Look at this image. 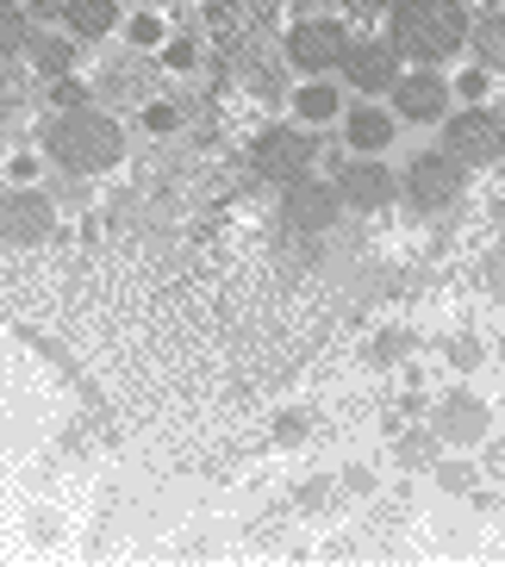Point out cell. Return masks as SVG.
<instances>
[{
	"mask_svg": "<svg viewBox=\"0 0 505 567\" xmlns=\"http://www.w3.org/2000/svg\"><path fill=\"white\" fill-rule=\"evenodd\" d=\"M44 151L63 175H106V168L125 156V132H118V118L101 113V106H69V113L51 118V132H44Z\"/></svg>",
	"mask_w": 505,
	"mask_h": 567,
	"instance_id": "6da1fadb",
	"label": "cell"
},
{
	"mask_svg": "<svg viewBox=\"0 0 505 567\" xmlns=\"http://www.w3.org/2000/svg\"><path fill=\"white\" fill-rule=\"evenodd\" d=\"M393 56L437 69L443 56H455L468 44V7L462 0H400L393 7Z\"/></svg>",
	"mask_w": 505,
	"mask_h": 567,
	"instance_id": "7a4b0ae2",
	"label": "cell"
},
{
	"mask_svg": "<svg viewBox=\"0 0 505 567\" xmlns=\"http://www.w3.org/2000/svg\"><path fill=\"white\" fill-rule=\"evenodd\" d=\"M443 151L462 168H493L505 156V118L487 113V106H468V113L443 118Z\"/></svg>",
	"mask_w": 505,
	"mask_h": 567,
	"instance_id": "3957f363",
	"label": "cell"
},
{
	"mask_svg": "<svg viewBox=\"0 0 505 567\" xmlns=\"http://www.w3.org/2000/svg\"><path fill=\"white\" fill-rule=\"evenodd\" d=\"M462 187H468V168L455 163L450 151H424L405 168V200L419 206V213H450L462 200Z\"/></svg>",
	"mask_w": 505,
	"mask_h": 567,
	"instance_id": "277c9868",
	"label": "cell"
},
{
	"mask_svg": "<svg viewBox=\"0 0 505 567\" xmlns=\"http://www.w3.org/2000/svg\"><path fill=\"white\" fill-rule=\"evenodd\" d=\"M56 225V206L44 187H7L0 194V244H13V250H32L44 244Z\"/></svg>",
	"mask_w": 505,
	"mask_h": 567,
	"instance_id": "5b68a950",
	"label": "cell"
},
{
	"mask_svg": "<svg viewBox=\"0 0 505 567\" xmlns=\"http://www.w3.org/2000/svg\"><path fill=\"white\" fill-rule=\"evenodd\" d=\"M343 51H350V38H343L337 19H306V25L287 32V63L300 69V75H331V69H343Z\"/></svg>",
	"mask_w": 505,
	"mask_h": 567,
	"instance_id": "8992f818",
	"label": "cell"
},
{
	"mask_svg": "<svg viewBox=\"0 0 505 567\" xmlns=\"http://www.w3.org/2000/svg\"><path fill=\"white\" fill-rule=\"evenodd\" d=\"M256 175H269V182H300V175H306V168H312V156H319V151H312V137H306V132H293V125H275V132H262V137H256Z\"/></svg>",
	"mask_w": 505,
	"mask_h": 567,
	"instance_id": "52a82bcc",
	"label": "cell"
},
{
	"mask_svg": "<svg viewBox=\"0 0 505 567\" xmlns=\"http://www.w3.org/2000/svg\"><path fill=\"white\" fill-rule=\"evenodd\" d=\"M431 431H437L443 443H487L493 405L481 400V393H468V386H455V393H443V400H437V412H431Z\"/></svg>",
	"mask_w": 505,
	"mask_h": 567,
	"instance_id": "ba28073f",
	"label": "cell"
},
{
	"mask_svg": "<svg viewBox=\"0 0 505 567\" xmlns=\"http://www.w3.org/2000/svg\"><path fill=\"white\" fill-rule=\"evenodd\" d=\"M337 200L350 206V213H381V206H393V175L374 156H355V163L337 168Z\"/></svg>",
	"mask_w": 505,
	"mask_h": 567,
	"instance_id": "9c48e42d",
	"label": "cell"
},
{
	"mask_svg": "<svg viewBox=\"0 0 505 567\" xmlns=\"http://www.w3.org/2000/svg\"><path fill=\"white\" fill-rule=\"evenodd\" d=\"M450 113V82L437 69H419V75H400L393 82V118H412V125H437Z\"/></svg>",
	"mask_w": 505,
	"mask_h": 567,
	"instance_id": "30bf717a",
	"label": "cell"
},
{
	"mask_svg": "<svg viewBox=\"0 0 505 567\" xmlns=\"http://www.w3.org/2000/svg\"><path fill=\"white\" fill-rule=\"evenodd\" d=\"M94 94H101L106 106H137V101H151L156 94V63L151 56H106L101 69V82H94Z\"/></svg>",
	"mask_w": 505,
	"mask_h": 567,
	"instance_id": "8fae6325",
	"label": "cell"
},
{
	"mask_svg": "<svg viewBox=\"0 0 505 567\" xmlns=\"http://www.w3.org/2000/svg\"><path fill=\"white\" fill-rule=\"evenodd\" d=\"M337 213H343V200H337V187L324 182H287V200H281V218H287V231H331Z\"/></svg>",
	"mask_w": 505,
	"mask_h": 567,
	"instance_id": "7c38bea8",
	"label": "cell"
},
{
	"mask_svg": "<svg viewBox=\"0 0 505 567\" xmlns=\"http://www.w3.org/2000/svg\"><path fill=\"white\" fill-rule=\"evenodd\" d=\"M343 75H350V87H362V94H393V82H400V56H393V44L362 38V44L343 51Z\"/></svg>",
	"mask_w": 505,
	"mask_h": 567,
	"instance_id": "4fadbf2b",
	"label": "cell"
},
{
	"mask_svg": "<svg viewBox=\"0 0 505 567\" xmlns=\"http://www.w3.org/2000/svg\"><path fill=\"white\" fill-rule=\"evenodd\" d=\"M393 132H400V118H393L388 106H350V118H343V137H350V151H355V156L388 151Z\"/></svg>",
	"mask_w": 505,
	"mask_h": 567,
	"instance_id": "5bb4252c",
	"label": "cell"
},
{
	"mask_svg": "<svg viewBox=\"0 0 505 567\" xmlns=\"http://www.w3.org/2000/svg\"><path fill=\"white\" fill-rule=\"evenodd\" d=\"M63 25L75 38H106L118 25V0H63Z\"/></svg>",
	"mask_w": 505,
	"mask_h": 567,
	"instance_id": "9a60e30c",
	"label": "cell"
},
{
	"mask_svg": "<svg viewBox=\"0 0 505 567\" xmlns=\"http://www.w3.org/2000/svg\"><path fill=\"white\" fill-rule=\"evenodd\" d=\"M474 56H481L487 75H505V7L474 19Z\"/></svg>",
	"mask_w": 505,
	"mask_h": 567,
	"instance_id": "2e32d148",
	"label": "cell"
},
{
	"mask_svg": "<svg viewBox=\"0 0 505 567\" xmlns=\"http://www.w3.org/2000/svg\"><path fill=\"white\" fill-rule=\"evenodd\" d=\"M25 56H32V69H38V75H51V82H63L69 69H75V51H69V38H44V32H32V38H25Z\"/></svg>",
	"mask_w": 505,
	"mask_h": 567,
	"instance_id": "e0dca14e",
	"label": "cell"
},
{
	"mask_svg": "<svg viewBox=\"0 0 505 567\" xmlns=\"http://www.w3.org/2000/svg\"><path fill=\"white\" fill-rule=\"evenodd\" d=\"M437 443H443L437 431H405L400 443H393V462L412 467V474H424V467H437Z\"/></svg>",
	"mask_w": 505,
	"mask_h": 567,
	"instance_id": "ac0fdd59",
	"label": "cell"
},
{
	"mask_svg": "<svg viewBox=\"0 0 505 567\" xmlns=\"http://www.w3.org/2000/svg\"><path fill=\"white\" fill-rule=\"evenodd\" d=\"M337 106H343V101H337L331 82H306L300 94H293V113H300L306 125H324V118H337Z\"/></svg>",
	"mask_w": 505,
	"mask_h": 567,
	"instance_id": "d6986e66",
	"label": "cell"
},
{
	"mask_svg": "<svg viewBox=\"0 0 505 567\" xmlns=\"http://www.w3.org/2000/svg\"><path fill=\"white\" fill-rule=\"evenodd\" d=\"M405 350H412V331H400V324H393V331H381L369 343V362L374 368H393V362H405Z\"/></svg>",
	"mask_w": 505,
	"mask_h": 567,
	"instance_id": "ffe728a7",
	"label": "cell"
},
{
	"mask_svg": "<svg viewBox=\"0 0 505 567\" xmlns=\"http://www.w3.org/2000/svg\"><path fill=\"white\" fill-rule=\"evenodd\" d=\"M25 44V13L13 0H0V63H13V51Z\"/></svg>",
	"mask_w": 505,
	"mask_h": 567,
	"instance_id": "44dd1931",
	"label": "cell"
},
{
	"mask_svg": "<svg viewBox=\"0 0 505 567\" xmlns=\"http://www.w3.org/2000/svg\"><path fill=\"white\" fill-rule=\"evenodd\" d=\"M443 355H450V368H462V374H474V368L487 362L481 337H450V343H443Z\"/></svg>",
	"mask_w": 505,
	"mask_h": 567,
	"instance_id": "7402d4cb",
	"label": "cell"
},
{
	"mask_svg": "<svg viewBox=\"0 0 505 567\" xmlns=\"http://www.w3.org/2000/svg\"><path fill=\"white\" fill-rule=\"evenodd\" d=\"M13 106H25V69H19V63H0V118L13 113Z\"/></svg>",
	"mask_w": 505,
	"mask_h": 567,
	"instance_id": "603a6c76",
	"label": "cell"
},
{
	"mask_svg": "<svg viewBox=\"0 0 505 567\" xmlns=\"http://www.w3.org/2000/svg\"><path fill=\"white\" fill-rule=\"evenodd\" d=\"M431 474H437L443 493H474V481H481V474H474V462H437Z\"/></svg>",
	"mask_w": 505,
	"mask_h": 567,
	"instance_id": "cb8c5ba5",
	"label": "cell"
},
{
	"mask_svg": "<svg viewBox=\"0 0 505 567\" xmlns=\"http://www.w3.org/2000/svg\"><path fill=\"white\" fill-rule=\"evenodd\" d=\"M125 38H132V51H156V44H163V19H156V13H137L132 25H125Z\"/></svg>",
	"mask_w": 505,
	"mask_h": 567,
	"instance_id": "d4e9b609",
	"label": "cell"
},
{
	"mask_svg": "<svg viewBox=\"0 0 505 567\" xmlns=\"http://www.w3.org/2000/svg\"><path fill=\"white\" fill-rule=\"evenodd\" d=\"M481 287H487L493 300H505V250H487V256H481Z\"/></svg>",
	"mask_w": 505,
	"mask_h": 567,
	"instance_id": "484cf974",
	"label": "cell"
},
{
	"mask_svg": "<svg viewBox=\"0 0 505 567\" xmlns=\"http://www.w3.org/2000/svg\"><path fill=\"white\" fill-rule=\"evenodd\" d=\"M144 125H151V132H175V125H182V106H175V101H151V106H144Z\"/></svg>",
	"mask_w": 505,
	"mask_h": 567,
	"instance_id": "4316f807",
	"label": "cell"
},
{
	"mask_svg": "<svg viewBox=\"0 0 505 567\" xmlns=\"http://www.w3.org/2000/svg\"><path fill=\"white\" fill-rule=\"evenodd\" d=\"M300 512H331V481H306L300 486Z\"/></svg>",
	"mask_w": 505,
	"mask_h": 567,
	"instance_id": "83f0119b",
	"label": "cell"
},
{
	"mask_svg": "<svg viewBox=\"0 0 505 567\" xmlns=\"http://www.w3.org/2000/svg\"><path fill=\"white\" fill-rule=\"evenodd\" d=\"M51 101H56V106H63V113H69V106H87V87H82V82H75V75H63V82H56V87H51Z\"/></svg>",
	"mask_w": 505,
	"mask_h": 567,
	"instance_id": "f1b7e54d",
	"label": "cell"
},
{
	"mask_svg": "<svg viewBox=\"0 0 505 567\" xmlns=\"http://www.w3.org/2000/svg\"><path fill=\"white\" fill-rule=\"evenodd\" d=\"M450 94H462V101H481V94H487V69H468V75H462Z\"/></svg>",
	"mask_w": 505,
	"mask_h": 567,
	"instance_id": "f546056e",
	"label": "cell"
},
{
	"mask_svg": "<svg viewBox=\"0 0 505 567\" xmlns=\"http://www.w3.org/2000/svg\"><path fill=\"white\" fill-rule=\"evenodd\" d=\"M275 436H281V443H300V436H306V417H300V412H287L281 424H275Z\"/></svg>",
	"mask_w": 505,
	"mask_h": 567,
	"instance_id": "4dcf8cb0",
	"label": "cell"
},
{
	"mask_svg": "<svg viewBox=\"0 0 505 567\" xmlns=\"http://www.w3.org/2000/svg\"><path fill=\"white\" fill-rule=\"evenodd\" d=\"M487 474L505 486V436H499V443H487Z\"/></svg>",
	"mask_w": 505,
	"mask_h": 567,
	"instance_id": "1f68e13d",
	"label": "cell"
},
{
	"mask_svg": "<svg viewBox=\"0 0 505 567\" xmlns=\"http://www.w3.org/2000/svg\"><path fill=\"white\" fill-rule=\"evenodd\" d=\"M163 63H168V69H187V63H194V44H168Z\"/></svg>",
	"mask_w": 505,
	"mask_h": 567,
	"instance_id": "d6a6232c",
	"label": "cell"
},
{
	"mask_svg": "<svg viewBox=\"0 0 505 567\" xmlns=\"http://www.w3.org/2000/svg\"><path fill=\"white\" fill-rule=\"evenodd\" d=\"M32 175H38L32 156H13V182H19V187H32Z\"/></svg>",
	"mask_w": 505,
	"mask_h": 567,
	"instance_id": "836d02e7",
	"label": "cell"
},
{
	"mask_svg": "<svg viewBox=\"0 0 505 567\" xmlns=\"http://www.w3.org/2000/svg\"><path fill=\"white\" fill-rule=\"evenodd\" d=\"M343 486H355V493H369V486H374V474H369V467H350V474H343Z\"/></svg>",
	"mask_w": 505,
	"mask_h": 567,
	"instance_id": "e575fe53",
	"label": "cell"
},
{
	"mask_svg": "<svg viewBox=\"0 0 505 567\" xmlns=\"http://www.w3.org/2000/svg\"><path fill=\"white\" fill-rule=\"evenodd\" d=\"M493 225H499V231H505V194H499V200H493Z\"/></svg>",
	"mask_w": 505,
	"mask_h": 567,
	"instance_id": "d590c367",
	"label": "cell"
},
{
	"mask_svg": "<svg viewBox=\"0 0 505 567\" xmlns=\"http://www.w3.org/2000/svg\"><path fill=\"white\" fill-rule=\"evenodd\" d=\"M499 362H505V337H499Z\"/></svg>",
	"mask_w": 505,
	"mask_h": 567,
	"instance_id": "8d00e7d4",
	"label": "cell"
},
{
	"mask_svg": "<svg viewBox=\"0 0 505 567\" xmlns=\"http://www.w3.org/2000/svg\"><path fill=\"white\" fill-rule=\"evenodd\" d=\"M499 118H505V106H499Z\"/></svg>",
	"mask_w": 505,
	"mask_h": 567,
	"instance_id": "74e56055",
	"label": "cell"
}]
</instances>
